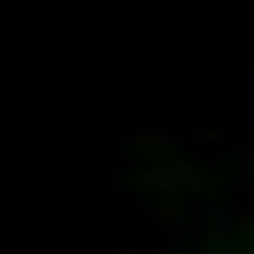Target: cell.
Listing matches in <instances>:
<instances>
[{
    "mask_svg": "<svg viewBox=\"0 0 254 254\" xmlns=\"http://www.w3.org/2000/svg\"><path fill=\"white\" fill-rule=\"evenodd\" d=\"M239 116H247V124H254V69H247V77H239Z\"/></svg>",
    "mask_w": 254,
    "mask_h": 254,
    "instance_id": "6da1fadb",
    "label": "cell"
},
{
    "mask_svg": "<svg viewBox=\"0 0 254 254\" xmlns=\"http://www.w3.org/2000/svg\"><path fill=\"white\" fill-rule=\"evenodd\" d=\"M208 254H223V247H208Z\"/></svg>",
    "mask_w": 254,
    "mask_h": 254,
    "instance_id": "7a4b0ae2",
    "label": "cell"
}]
</instances>
